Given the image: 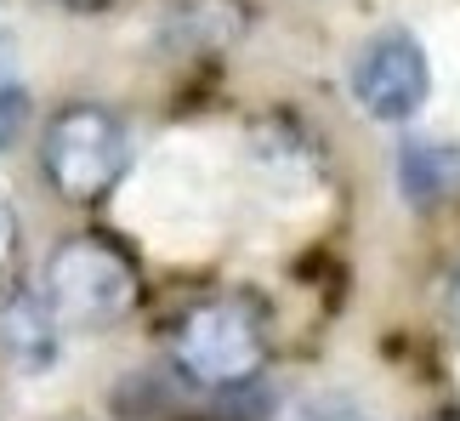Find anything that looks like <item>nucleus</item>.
I'll return each mask as SVG.
<instances>
[{"instance_id":"11","label":"nucleus","mask_w":460,"mask_h":421,"mask_svg":"<svg viewBox=\"0 0 460 421\" xmlns=\"http://www.w3.org/2000/svg\"><path fill=\"white\" fill-rule=\"evenodd\" d=\"M58 6H68V12H102V6H114V0H58Z\"/></svg>"},{"instance_id":"9","label":"nucleus","mask_w":460,"mask_h":421,"mask_svg":"<svg viewBox=\"0 0 460 421\" xmlns=\"http://www.w3.org/2000/svg\"><path fill=\"white\" fill-rule=\"evenodd\" d=\"M29 131V92L23 85H0V154Z\"/></svg>"},{"instance_id":"4","label":"nucleus","mask_w":460,"mask_h":421,"mask_svg":"<svg viewBox=\"0 0 460 421\" xmlns=\"http://www.w3.org/2000/svg\"><path fill=\"white\" fill-rule=\"evenodd\" d=\"M352 97L369 120L381 126H403L427 109L432 97V63H427V46L415 40L403 23L369 34L352 58Z\"/></svg>"},{"instance_id":"6","label":"nucleus","mask_w":460,"mask_h":421,"mask_svg":"<svg viewBox=\"0 0 460 421\" xmlns=\"http://www.w3.org/2000/svg\"><path fill=\"white\" fill-rule=\"evenodd\" d=\"M244 34V0H182L171 12V40L182 51H227Z\"/></svg>"},{"instance_id":"12","label":"nucleus","mask_w":460,"mask_h":421,"mask_svg":"<svg viewBox=\"0 0 460 421\" xmlns=\"http://www.w3.org/2000/svg\"><path fill=\"white\" fill-rule=\"evenodd\" d=\"M449 313L460 319V268H455V285H449Z\"/></svg>"},{"instance_id":"7","label":"nucleus","mask_w":460,"mask_h":421,"mask_svg":"<svg viewBox=\"0 0 460 421\" xmlns=\"http://www.w3.org/2000/svg\"><path fill=\"white\" fill-rule=\"evenodd\" d=\"M398 183H403V194H410V205L438 200V160H432L427 137H410V143L398 148Z\"/></svg>"},{"instance_id":"1","label":"nucleus","mask_w":460,"mask_h":421,"mask_svg":"<svg viewBox=\"0 0 460 421\" xmlns=\"http://www.w3.org/2000/svg\"><path fill=\"white\" fill-rule=\"evenodd\" d=\"M171 364L188 388L239 393L268 371V325L251 296H205L171 325Z\"/></svg>"},{"instance_id":"3","label":"nucleus","mask_w":460,"mask_h":421,"mask_svg":"<svg viewBox=\"0 0 460 421\" xmlns=\"http://www.w3.org/2000/svg\"><path fill=\"white\" fill-rule=\"evenodd\" d=\"M40 166H46V183L58 188L68 205H92L126 177L131 131H126V120L114 109H102V103H68L46 126Z\"/></svg>"},{"instance_id":"10","label":"nucleus","mask_w":460,"mask_h":421,"mask_svg":"<svg viewBox=\"0 0 460 421\" xmlns=\"http://www.w3.org/2000/svg\"><path fill=\"white\" fill-rule=\"evenodd\" d=\"M302 421H358L347 405H313V410H302Z\"/></svg>"},{"instance_id":"2","label":"nucleus","mask_w":460,"mask_h":421,"mask_svg":"<svg viewBox=\"0 0 460 421\" xmlns=\"http://www.w3.org/2000/svg\"><path fill=\"white\" fill-rule=\"evenodd\" d=\"M46 302L58 325L75 330H109L137 308L143 296V273L137 262L102 234H75L46 256Z\"/></svg>"},{"instance_id":"8","label":"nucleus","mask_w":460,"mask_h":421,"mask_svg":"<svg viewBox=\"0 0 460 421\" xmlns=\"http://www.w3.org/2000/svg\"><path fill=\"white\" fill-rule=\"evenodd\" d=\"M17 256H23V222H17V205L6 200V188H0V291H12Z\"/></svg>"},{"instance_id":"5","label":"nucleus","mask_w":460,"mask_h":421,"mask_svg":"<svg viewBox=\"0 0 460 421\" xmlns=\"http://www.w3.org/2000/svg\"><path fill=\"white\" fill-rule=\"evenodd\" d=\"M0 354H6L12 371L23 376H46L51 364L63 354V325L51 302L40 291H6V302H0Z\"/></svg>"}]
</instances>
